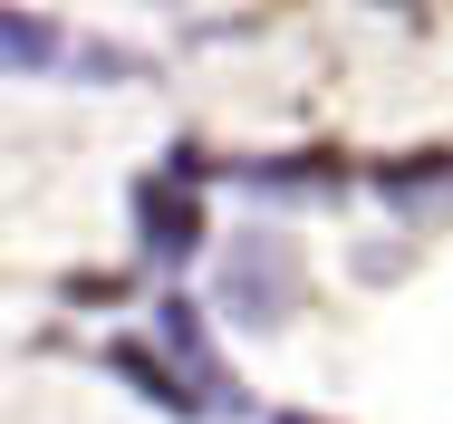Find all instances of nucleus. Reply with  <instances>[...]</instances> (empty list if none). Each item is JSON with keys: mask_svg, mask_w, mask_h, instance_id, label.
<instances>
[{"mask_svg": "<svg viewBox=\"0 0 453 424\" xmlns=\"http://www.w3.org/2000/svg\"><path fill=\"white\" fill-rule=\"evenodd\" d=\"M222 299H232V319H280V299H289V260H280V242H242V260H232V280H222Z\"/></svg>", "mask_w": 453, "mask_h": 424, "instance_id": "nucleus-1", "label": "nucleus"}, {"mask_svg": "<svg viewBox=\"0 0 453 424\" xmlns=\"http://www.w3.org/2000/svg\"><path fill=\"white\" fill-rule=\"evenodd\" d=\"M135 212H145V242H155V251L165 260H183L193 251V232H203V212H193V193H165V183H145V203H135Z\"/></svg>", "mask_w": 453, "mask_h": 424, "instance_id": "nucleus-2", "label": "nucleus"}, {"mask_svg": "<svg viewBox=\"0 0 453 424\" xmlns=\"http://www.w3.org/2000/svg\"><path fill=\"white\" fill-rule=\"evenodd\" d=\"M49 58H58V29L39 10H10L0 0V68H49Z\"/></svg>", "mask_w": 453, "mask_h": 424, "instance_id": "nucleus-3", "label": "nucleus"}]
</instances>
